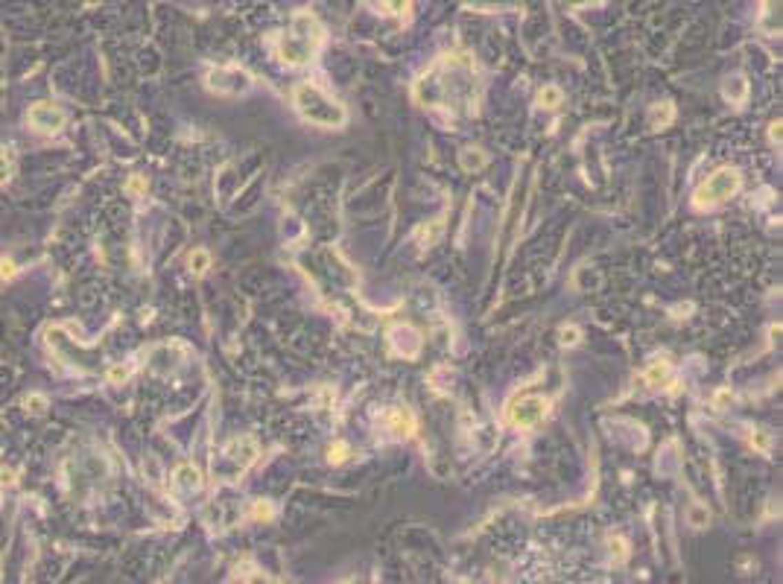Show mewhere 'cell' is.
Segmentation results:
<instances>
[{
    "label": "cell",
    "instance_id": "obj_1",
    "mask_svg": "<svg viewBox=\"0 0 783 584\" xmlns=\"http://www.w3.org/2000/svg\"><path fill=\"white\" fill-rule=\"evenodd\" d=\"M474 65L468 59L445 56L415 82V99L424 105L442 108H468L474 99Z\"/></svg>",
    "mask_w": 783,
    "mask_h": 584
},
{
    "label": "cell",
    "instance_id": "obj_2",
    "mask_svg": "<svg viewBox=\"0 0 783 584\" xmlns=\"http://www.w3.org/2000/svg\"><path fill=\"white\" fill-rule=\"evenodd\" d=\"M292 103H296L298 114L307 120V123H313V126L342 129V126H345V120H348L345 105H342L339 99L327 97V94L319 88V85H313V82L298 85V88L292 91Z\"/></svg>",
    "mask_w": 783,
    "mask_h": 584
},
{
    "label": "cell",
    "instance_id": "obj_3",
    "mask_svg": "<svg viewBox=\"0 0 783 584\" xmlns=\"http://www.w3.org/2000/svg\"><path fill=\"white\" fill-rule=\"evenodd\" d=\"M325 39V30L316 15L310 12H298L289 23V32L281 39V59L287 65H307V61L316 56Z\"/></svg>",
    "mask_w": 783,
    "mask_h": 584
},
{
    "label": "cell",
    "instance_id": "obj_4",
    "mask_svg": "<svg viewBox=\"0 0 783 584\" xmlns=\"http://www.w3.org/2000/svg\"><path fill=\"white\" fill-rule=\"evenodd\" d=\"M740 184H742L740 170L722 167V170L713 172V176H707V181L702 184L699 190H695L693 205H695V208H716V205H722L725 199H731L733 193H737Z\"/></svg>",
    "mask_w": 783,
    "mask_h": 584
},
{
    "label": "cell",
    "instance_id": "obj_5",
    "mask_svg": "<svg viewBox=\"0 0 783 584\" xmlns=\"http://www.w3.org/2000/svg\"><path fill=\"white\" fill-rule=\"evenodd\" d=\"M549 412V401L541 394H523L509 406V424L518 430H532L538 427Z\"/></svg>",
    "mask_w": 783,
    "mask_h": 584
},
{
    "label": "cell",
    "instance_id": "obj_6",
    "mask_svg": "<svg viewBox=\"0 0 783 584\" xmlns=\"http://www.w3.org/2000/svg\"><path fill=\"white\" fill-rule=\"evenodd\" d=\"M207 85L219 94H246L252 88V77L240 68H216L207 77Z\"/></svg>",
    "mask_w": 783,
    "mask_h": 584
},
{
    "label": "cell",
    "instance_id": "obj_7",
    "mask_svg": "<svg viewBox=\"0 0 783 584\" xmlns=\"http://www.w3.org/2000/svg\"><path fill=\"white\" fill-rule=\"evenodd\" d=\"M27 123L35 129V132H41V134H53V132H59L68 123V117H65V111L59 108V105H50V103H35L32 108H30V114H27Z\"/></svg>",
    "mask_w": 783,
    "mask_h": 584
},
{
    "label": "cell",
    "instance_id": "obj_8",
    "mask_svg": "<svg viewBox=\"0 0 783 584\" xmlns=\"http://www.w3.org/2000/svg\"><path fill=\"white\" fill-rule=\"evenodd\" d=\"M389 339H392V345H395V351L400 356L415 359L421 354V333L415 328H409V325H398L395 330L389 333Z\"/></svg>",
    "mask_w": 783,
    "mask_h": 584
},
{
    "label": "cell",
    "instance_id": "obj_9",
    "mask_svg": "<svg viewBox=\"0 0 783 584\" xmlns=\"http://www.w3.org/2000/svg\"><path fill=\"white\" fill-rule=\"evenodd\" d=\"M254 456H258V444H254V439H237V441H231L228 444V450H225V459H231L240 470H246L252 462H254Z\"/></svg>",
    "mask_w": 783,
    "mask_h": 584
},
{
    "label": "cell",
    "instance_id": "obj_10",
    "mask_svg": "<svg viewBox=\"0 0 783 584\" xmlns=\"http://www.w3.org/2000/svg\"><path fill=\"white\" fill-rule=\"evenodd\" d=\"M386 421H389V430L395 432V436H412L415 432V415L409 412L407 406H395V409H389V415H386Z\"/></svg>",
    "mask_w": 783,
    "mask_h": 584
},
{
    "label": "cell",
    "instance_id": "obj_11",
    "mask_svg": "<svg viewBox=\"0 0 783 584\" xmlns=\"http://www.w3.org/2000/svg\"><path fill=\"white\" fill-rule=\"evenodd\" d=\"M173 479H176V488L187 491V494H193V491L202 488V474H199V470H196L193 465H179L176 474H173Z\"/></svg>",
    "mask_w": 783,
    "mask_h": 584
},
{
    "label": "cell",
    "instance_id": "obj_12",
    "mask_svg": "<svg viewBox=\"0 0 783 584\" xmlns=\"http://www.w3.org/2000/svg\"><path fill=\"white\" fill-rule=\"evenodd\" d=\"M459 164H462L465 172H476V170H482L488 164V155L482 152L480 146H468V149H462V152H459Z\"/></svg>",
    "mask_w": 783,
    "mask_h": 584
},
{
    "label": "cell",
    "instance_id": "obj_13",
    "mask_svg": "<svg viewBox=\"0 0 783 584\" xmlns=\"http://www.w3.org/2000/svg\"><path fill=\"white\" fill-rule=\"evenodd\" d=\"M725 97L731 103H742V99L749 97V82H745L742 73H733V77L725 79Z\"/></svg>",
    "mask_w": 783,
    "mask_h": 584
},
{
    "label": "cell",
    "instance_id": "obj_14",
    "mask_svg": "<svg viewBox=\"0 0 783 584\" xmlns=\"http://www.w3.org/2000/svg\"><path fill=\"white\" fill-rule=\"evenodd\" d=\"M763 30L780 32V0H763Z\"/></svg>",
    "mask_w": 783,
    "mask_h": 584
},
{
    "label": "cell",
    "instance_id": "obj_15",
    "mask_svg": "<svg viewBox=\"0 0 783 584\" xmlns=\"http://www.w3.org/2000/svg\"><path fill=\"white\" fill-rule=\"evenodd\" d=\"M672 117H675V108H672V103H664V105H655L652 108V126H669Z\"/></svg>",
    "mask_w": 783,
    "mask_h": 584
},
{
    "label": "cell",
    "instance_id": "obj_16",
    "mask_svg": "<svg viewBox=\"0 0 783 584\" xmlns=\"http://www.w3.org/2000/svg\"><path fill=\"white\" fill-rule=\"evenodd\" d=\"M538 103H541L544 108L561 105V88H558V85H547V88H541V94H538Z\"/></svg>",
    "mask_w": 783,
    "mask_h": 584
},
{
    "label": "cell",
    "instance_id": "obj_17",
    "mask_svg": "<svg viewBox=\"0 0 783 584\" xmlns=\"http://www.w3.org/2000/svg\"><path fill=\"white\" fill-rule=\"evenodd\" d=\"M190 269L196 272V275H205V272L211 269V254H207L205 248H196V252L190 254Z\"/></svg>",
    "mask_w": 783,
    "mask_h": 584
},
{
    "label": "cell",
    "instance_id": "obj_18",
    "mask_svg": "<svg viewBox=\"0 0 783 584\" xmlns=\"http://www.w3.org/2000/svg\"><path fill=\"white\" fill-rule=\"evenodd\" d=\"M667 377H669V365L667 363H652L649 371H646V380L655 383V386H658V383H664Z\"/></svg>",
    "mask_w": 783,
    "mask_h": 584
},
{
    "label": "cell",
    "instance_id": "obj_19",
    "mask_svg": "<svg viewBox=\"0 0 783 584\" xmlns=\"http://www.w3.org/2000/svg\"><path fill=\"white\" fill-rule=\"evenodd\" d=\"M707 520H711V512H707L704 505H699V503H695V505L690 508V526L702 529V526H707Z\"/></svg>",
    "mask_w": 783,
    "mask_h": 584
},
{
    "label": "cell",
    "instance_id": "obj_20",
    "mask_svg": "<svg viewBox=\"0 0 783 584\" xmlns=\"http://www.w3.org/2000/svg\"><path fill=\"white\" fill-rule=\"evenodd\" d=\"M558 336H561V345H579V339H582V330L570 325V328H561V333H558Z\"/></svg>",
    "mask_w": 783,
    "mask_h": 584
},
{
    "label": "cell",
    "instance_id": "obj_21",
    "mask_svg": "<svg viewBox=\"0 0 783 584\" xmlns=\"http://www.w3.org/2000/svg\"><path fill=\"white\" fill-rule=\"evenodd\" d=\"M23 406H27L30 412H39V415H41L44 409H47V397H44V394H30L27 401H23Z\"/></svg>",
    "mask_w": 783,
    "mask_h": 584
},
{
    "label": "cell",
    "instance_id": "obj_22",
    "mask_svg": "<svg viewBox=\"0 0 783 584\" xmlns=\"http://www.w3.org/2000/svg\"><path fill=\"white\" fill-rule=\"evenodd\" d=\"M611 555H614L617 561H626V555H629V543L622 541V538H611Z\"/></svg>",
    "mask_w": 783,
    "mask_h": 584
},
{
    "label": "cell",
    "instance_id": "obj_23",
    "mask_svg": "<svg viewBox=\"0 0 783 584\" xmlns=\"http://www.w3.org/2000/svg\"><path fill=\"white\" fill-rule=\"evenodd\" d=\"M751 444L757 447L760 453H769V447H772V439H769V432H763V430H757L754 436H751Z\"/></svg>",
    "mask_w": 783,
    "mask_h": 584
},
{
    "label": "cell",
    "instance_id": "obj_24",
    "mask_svg": "<svg viewBox=\"0 0 783 584\" xmlns=\"http://www.w3.org/2000/svg\"><path fill=\"white\" fill-rule=\"evenodd\" d=\"M345 459H348V444H345V441H336L334 447H330V462L339 465V462H345Z\"/></svg>",
    "mask_w": 783,
    "mask_h": 584
},
{
    "label": "cell",
    "instance_id": "obj_25",
    "mask_svg": "<svg viewBox=\"0 0 783 584\" xmlns=\"http://www.w3.org/2000/svg\"><path fill=\"white\" fill-rule=\"evenodd\" d=\"M9 179H12V161L3 149H0V184H6Z\"/></svg>",
    "mask_w": 783,
    "mask_h": 584
},
{
    "label": "cell",
    "instance_id": "obj_26",
    "mask_svg": "<svg viewBox=\"0 0 783 584\" xmlns=\"http://www.w3.org/2000/svg\"><path fill=\"white\" fill-rule=\"evenodd\" d=\"M272 514L275 512H272V505H269V503L261 500L258 505H254V517H258V520H272Z\"/></svg>",
    "mask_w": 783,
    "mask_h": 584
},
{
    "label": "cell",
    "instance_id": "obj_27",
    "mask_svg": "<svg viewBox=\"0 0 783 584\" xmlns=\"http://www.w3.org/2000/svg\"><path fill=\"white\" fill-rule=\"evenodd\" d=\"M383 3L389 6V12H395V15H403V12L409 9V0H383Z\"/></svg>",
    "mask_w": 783,
    "mask_h": 584
},
{
    "label": "cell",
    "instance_id": "obj_28",
    "mask_svg": "<svg viewBox=\"0 0 783 584\" xmlns=\"http://www.w3.org/2000/svg\"><path fill=\"white\" fill-rule=\"evenodd\" d=\"M18 266L12 263V260H0V278H15Z\"/></svg>",
    "mask_w": 783,
    "mask_h": 584
},
{
    "label": "cell",
    "instance_id": "obj_29",
    "mask_svg": "<svg viewBox=\"0 0 783 584\" xmlns=\"http://www.w3.org/2000/svg\"><path fill=\"white\" fill-rule=\"evenodd\" d=\"M126 190H129L132 196H138V193H143V190H146V184H143V179H138V176H134V179H132V181L126 184Z\"/></svg>",
    "mask_w": 783,
    "mask_h": 584
},
{
    "label": "cell",
    "instance_id": "obj_30",
    "mask_svg": "<svg viewBox=\"0 0 783 584\" xmlns=\"http://www.w3.org/2000/svg\"><path fill=\"white\" fill-rule=\"evenodd\" d=\"M728 401H731V392H725V389H722V392H719V394L713 397V406H716V409H722V406H725Z\"/></svg>",
    "mask_w": 783,
    "mask_h": 584
},
{
    "label": "cell",
    "instance_id": "obj_31",
    "mask_svg": "<svg viewBox=\"0 0 783 584\" xmlns=\"http://www.w3.org/2000/svg\"><path fill=\"white\" fill-rule=\"evenodd\" d=\"M108 377H112L114 383H120V380H126V368H112V371H108Z\"/></svg>",
    "mask_w": 783,
    "mask_h": 584
},
{
    "label": "cell",
    "instance_id": "obj_32",
    "mask_svg": "<svg viewBox=\"0 0 783 584\" xmlns=\"http://www.w3.org/2000/svg\"><path fill=\"white\" fill-rule=\"evenodd\" d=\"M772 143H780V120L772 123Z\"/></svg>",
    "mask_w": 783,
    "mask_h": 584
},
{
    "label": "cell",
    "instance_id": "obj_33",
    "mask_svg": "<svg viewBox=\"0 0 783 584\" xmlns=\"http://www.w3.org/2000/svg\"><path fill=\"white\" fill-rule=\"evenodd\" d=\"M3 482H9V470L0 467V485H3Z\"/></svg>",
    "mask_w": 783,
    "mask_h": 584
}]
</instances>
